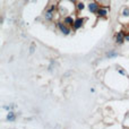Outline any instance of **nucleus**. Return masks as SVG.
<instances>
[{"instance_id":"9d476101","label":"nucleus","mask_w":129,"mask_h":129,"mask_svg":"<svg viewBox=\"0 0 129 129\" xmlns=\"http://www.w3.org/2000/svg\"><path fill=\"white\" fill-rule=\"evenodd\" d=\"M122 15L123 16H129V8H125L122 10Z\"/></svg>"},{"instance_id":"f03ea898","label":"nucleus","mask_w":129,"mask_h":129,"mask_svg":"<svg viewBox=\"0 0 129 129\" xmlns=\"http://www.w3.org/2000/svg\"><path fill=\"white\" fill-rule=\"evenodd\" d=\"M58 27L61 31V33H63L64 35H68L70 33V28L67 26V24H63V23H58Z\"/></svg>"},{"instance_id":"20e7f679","label":"nucleus","mask_w":129,"mask_h":129,"mask_svg":"<svg viewBox=\"0 0 129 129\" xmlns=\"http://www.w3.org/2000/svg\"><path fill=\"white\" fill-rule=\"evenodd\" d=\"M88 9L91 13H98V10L100 9V6H99L98 2H91L88 5Z\"/></svg>"},{"instance_id":"9b49d317","label":"nucleus","mask_w":129,"mask_h":129,"mask_svg":"<svg viewBox=\"0 0 129 129\" xmlns=\"http://www.w3.org/2000/svg\"><path fill=\"white\" fill-rule=\"evenodd\" d=\"M116 56H118V53H117V52H114V51L108 53V57H109V58H112V57H116Z\"/></svg>"},{"instance_id":"7ed1b4c3","label":"nucleus","mask_w":129,"mask_h":129,"mask_svg":"<svg viewBox=\"0 0 129 129\" xmlns=\"http://www.w3.org/2000/svg\"><path fill=\"white\" fill-rule=\"evenodd\" d=\"M125 36H126V33H123V32H119L118 34H117L116 36V41L117 43H119V44H122L123 42H125Z\"/></svg>"},{"instance_id":"39448f33","label":"nucleus","mask_w":129,"mask_h":129,"mask_svg":"<svg viewBox=\"0 0 129 129\" xmlns=\"http://www.w3.org/2000/svg\"><path fill=\"white\" fill-rule=\"evenodd\" d=\"M83 24H84V19L83 18H77V19H75V23H74V28L75 29L80 28L83 26Z\"/></svg>"},{"instance_id":"423d86ee","label":"nucleus","mask_w":129,"mask_h":129,"mask_svg":"<svg viewBox=\"0 0 129 129\" xmlns=\"http://www.w3.org/2000/svg\"><path fill=\"white\" fill-rule=\"evenodd\" d=\"M74 23H75V20L73 19V17H70V16L64 17V24H67L68 26H74Z\"/></svg>"},{"instance_id":"f257e3e1","label":"nucleus","mask_w":129,"mask_h":129,"mask_svg":"<svg viewBox=\"0 0 129 129\" xmlns=\"http://www.w3.org/2000/svg\"><path fill=\"white\" fill-rule=\"evenodd\" d=\"M56 8H57L56 5H52V6L45 11V19H48V20L53 19V11L56 10Z\"/></svg>"},{"instance_id":"0eeeda50","label":"nucleus","mask_w":129,"mask_h":129,"mask_svg":"<svg viewBox=\"0 0 129 129\" xmlns=\"http://www.w3.org/2000/svg\"><path fill=\"white\" fill-rule=\"evenodd\" d=\"M107 14H108V11H107V9L105 8H100L98 10V16L99 17H105Z\"/></svg>"},{"instance_id":"1a4fd4ad","label":"nucleus","mask_w":129,"mask_h":129,"mask_svg":"<svg viewBox=\"0 0 129 129\" xmlns=\"http://www.w3.org/2000/svg\"><path fill=\"white\" fill-rule=\"evenodd\" d=\"M84 8H85V5L83 4V2H78L77 4V9L78 10H83Z\"/></svg>"},{"instance_id":"f8f14e48","label":"nucleus","mask_w":129,"mask_h":129,"mask_svg":"<svg viewBox=\"0 0 129 129\" xmlns=\"http://www.w3.org/2000/svg\"><path fill=\"white\" fill-rule=\"evenodd\" d=\"M125 39H126V41H127V42H129V34H126Z\"/></svg>"},{"instance_id":"6e6552de","label":"nucleus","mask_w":129,"mask_h":129,"mask_svg":"<svg viewBox=\"0 0 129 129\" xmlns=\"http://www.w3.org/2000/svg\"><path fill=\"white\" fill-rule=\"evenodd\" d=\"M15 113H14V112H9L8 113V116H7V119H8L9 121H14L15 120Z\"/></svg>"}]
</instances>
